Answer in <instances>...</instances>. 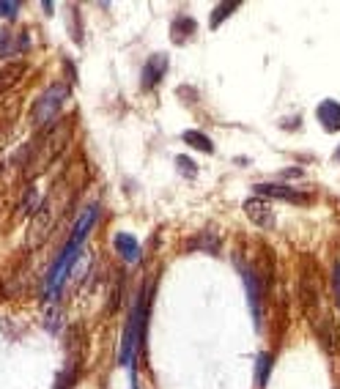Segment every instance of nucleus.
<instances>
[{
	"label": "nucleus",
	"mask_w": 340,
	"mask_h": 389,
	"mask_svg": "<svg viewBox=\"0 0 340 389\" xmlns=\"http://www.w3.org/2000/svg\"><path fill=\"white\" fill-rule=\"evenodd\" d=\"M93 223H96V206H91V209H85L83 211V217H80L77 225H74V230H72V236H69V242H66L63 252L58 255V261L53 263V269H50V277H47V296H50V299H55L58 288L63 285V279L69 277L72 263H74L77 252H80V247H83L85 236L91 233Z\"/></svg>",
	"instance_id": "1"
},
{
	"label": "nucleus",
	"mask_w": 340,
	"mask_h": 389,
	"mask_svg": "<svg viewBox=\"0 0 340 389\" xmlns=\"http://www.w3.org/2000/svg\"><path fill=\"white\" fill-rule=\"evenodd\" d=\"M66 99H69V85L53 83L36 102H33L30 124H33V126H44V129H47L50 124H55V115L63 110Z\"/></svg>",
	"instance_id": "2"
},
{
	"label": "nucleus",
	"mask_w": 340,
	"mask_h": 389,
	"mask_svg": "<svg viewBox=\"0 0 340 389\" xmlns=\"http://www.w3.org/2000/svg\"><path fill=\"white\" fill-rule=\"evenodd\" d=\"M236 266H239L242 279H244V288H247V302H250L255 327H258V324H261V279H258V272L250 269V266H244V263H239V261H236Z\"/></svg>",
	"instance_id": "3"
},
{
	"label": "nucleus",
	"mask_w": 340,
	"mask_h": 389,
	"mask_svg": "<svg viewBox=\"0 0 340 389\" xmlns=\"http://www.w3.org/2000/svg\"><path fill=\"white\" fill-rule=\"evenodd\" d=\"M244 211H247V220L258 228H275V209H272V203H266L263 197H250L247 203H244Z\"/></svg>",
	"instance_id": "4"
},
{
	"label": "nucleus",
	"mask_w": 340,
	"mask_h": 389,
	"mask_svg": "<svg viewBox=\"0 0 340 389\" xmlns=\"http://www.w3.org/2000/svg\"><path fill=\"white\" fill-rule=\"evenodd\" d=\"M30 47L28 33H0V60L22 55Z\"/></svg>",
	"instance_id": "5"
},
{
	"label": "nucleus",
	"mask_w": 340,
	"mask_h": 389,
	"mask_svg": "<svg viewBox=\"0 0 340 389\" xmlns=\"http://www.w3.org/2000/svg\"><path fill=\"white\" fill-rule=\"evenodd\" d=\"M253 190L261 197H280V200H288V203H308V194L296 192L288 184H255Z\"/></svg>",
	"instance_id": "6"
},
{
	"label": "nucleus",
	"mask_w": 340,
	"mask_h": 389,
	"mask_svg": "<svg viewBox=\"0 0 340 389\" xmlns=\"http://www.w3.org/2000/svg\"><path fill=\"white\" fill-rule=\"evenodd\" d=\"M165 72H168V55H151L148 58V63L143 66V88L148 91V88H157V85L162 83V77H165Z\"/></svg>",
	"instance_id": "7"
},
{
	"label": "nucleus",
	"mask_w": 340,
	"mask_h": 389,
	"mask_svg": "<svg viewBox=\"0 0 340 389\" xmlns=\"http://www.w3.org/2000/svg\"><path fill=\"white\" fill-rule=\"evenodd\" d=\"M25 72H28V66H25L22 60H8V63H3V66H0V96L20 83Z\"/></svg>",
	"instance_id": "8"
},
{
	"label": "nucleus",
	"mask_w": 340,
	"mask_h": 389,
	"mask_svg": "<svg viewBox=\"0 0 340 389\" xmlns=\"http://www.w3.org/2000/svg\"><path fill=\"white\" fill-rule=\"evenodd\" d=\"M318 121H321V126L327 129V132H340V105L335 99H327V102H321L318 105Z\"/></svg>",
	"instance_id": "9"
},
{
	"label": "nucleus",
	"mask_w": 340,
	"mask_h": 389,
	"mask_svg": "<svg viewBox=\"0 0 340 389\" xmlns=\"http://www.w3.org/2000/svg\"><path fill=\"white\" fill-rule=\"evenodd\" d=\"M318 277H313V275H302L299 279V299H302V307L313 312L315 307H318Z\"/></svg>",
	"instance_id": "10"
},
{
	"label": "nucleus",
	"mask_w": 340,
	"mask_h": 389,
	"mask_svg": "<svg viewBox=\"0 0 340 389\" xmlns=\"http://www.w3.org/2000/svg\"><path fill=\"white\" fill-rule=\"evenodd\" d=\"M115 250H118V255H121L126 263H138V261H140V244H138V239L129 236V233H118V236H115Z\"/></svg>",
	"instance_id": "11"
},
{
	"label": "nucleus",
	"mask_w": 340,
	"mask_h": 389,
	"mask_svg": "<svg viewBox=\"0 0 340 389\" xmlns=\"http://www.w3.org/2000/svg\"><path fill=\"white\" fill-rule=\"evenodd\" d=\"M313 327H315V334L327 351H338V332H335L332 318H318V321H313Z\"/></svg>",
	"instance_id": "12"
},
{
	"label": "nucleus",
	"mask_w": 340,
	"mask_h": 389,
	"mask_svg": "<svg viewBox=\"0 0 340 389\" xmlns=\"http://www.w3.org/2000/svg\"><path fill=\"white\" fill-rule=\"evenodd\" d=\"M195 30H198V25H195V20H192V17L178 14V17H176V22H173V28H170V33H173V41L184 44L190 36H195Z\"/></svg>",
	"instance_id": "13"
},
{
	"label": "nucleus",
	"mask_w": 340,
	"mask_h": 389,
	"mask_svg": "<svg viewBox=\"0 0 340 389\" xmlns=\"http://www.w3.org/2000/svg\"><path fill=\"white\" fill-rule=\"evenodd\" d=\"M220 236L217 233H198L192 242H190V250H203V252H217L220 250Z\"/></svg>",
	"instance_id": "14"
},
{
	"label": "nucleus",
	"mask_w": 340,
	"mask_h": 389,
	"mask_svg": "<svg viewBox=\"0 0 340 389\" xmlns=\"http://www.w3.org/2000/svg\"><path fill=\"white\" fill-rule=\"evenodd\" d=\"M184 140H187V143H192L195 148H200L203 154H211V151H214V143L206 138L203 132H184Z\"/></svg>",
	"instance_id": "15"
},
{
	"label": "nucleus",
	"mask_w": 340,
	"mask_h": 389,
	"mask_svg": "<svg viewBox=\"0 0 340 389\" xmlns=\"http://www.w3.org/2000/svg\"><path fill=\"white\" fill-rule=\"evenodd\" d=\"M36 200H39V190H36V187H28V190H25V197L20 200V214H22V217H28V214H33V211L39 209Z\"/></svg>",
	"instance_id": "16"
},
{
	"label": "nucleus",
	"mask_w": 340,
	"mask_h": 389,
	"mask_svg": "<svg viewBox=\"0 0 340 389\" xmlns=\"http://www.w3.org/2000/svg\"><path fill=\"white\" fill-rule=\"evenodd\" d=\"M236 8H239V3H223V6H217V8H214V14H211V28H217L228 14H230V11H236Z\"/></svg>",
	"instance_id": "17"
},
{
	"label": "nucleus",
	"mask_w": 340,
	"mask_h": 389,
	"mask_svg": "<svg viewBox=\"0 0 340 389\" xmlns=\"http://www.w3.org/2000/svg\"><path fill=\"white\" fill-rule=\"evenodd\" d=\"M74 378H77V364H74V362H69V373H63V376H60V381L55 384V389H72Z\"/></svg>",
	"instance_id": "18"
},
{
	"label": "nucleus",
	"mask_w": 340,
	"mask_h": 389,
	"mask_svg": "<svg viewBox=\"0 0 340 389\" xmlns=\"http://www.w3.org/2000/svg\"><path fill=\"white\" fill-rule=\"evenodd\" d=\"M176 165H178V170H181V173H184L187 178H192V176L198 173V170H195V165H192V162H190L187 157H176Z\"/></svg>",
	"instance_id": "19"
},
{
	"label": "nucleus",
	"mask_w": 340,
	"mask_h": 389,
	"mask_svg": "<svg viewBox=\"0 0 340 389\" xmlns=\"http://www.w3.org/2000/svg\"><path fill=\"white\" fill-rule=\"evenodd\" d=\"M332 288H335V299L340 305V261L335 263V272H332Z\"/></svg>",
	"instance_id": "20"
},
{
	"label": "nucleus",
	"mask_w": 340,
	"mask_h": 389,
	"mask_svg": "<svg viewBox=\"0 0 340 389\" xmlns=\"http://www.w3.org/2000/svg\"><path fill=\"white\" fill-rule=\"evenodd\" d=\"M338 162H340V148H338Z\"/></svg>",
	"instance_id": "21"
}]
</instances>
